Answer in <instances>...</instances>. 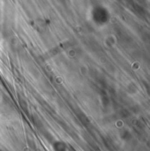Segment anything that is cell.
Listing matches in <instances>:
<instances>
[]
</instances>
